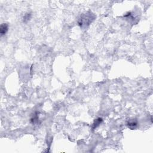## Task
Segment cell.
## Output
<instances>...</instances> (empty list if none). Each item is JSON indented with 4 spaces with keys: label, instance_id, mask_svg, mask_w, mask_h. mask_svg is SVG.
I'll list each match as a JSON object with an SVG mask.
<instances>
[{
    "label": "cell",
    "instance_id": "5",
    "mask_svg": "<svg viewBox=\"0 0 153 153\" xmlns=\"http://www.w3.org/2000/svg\"><path fill=\"white\" fill-rule=\"evenodd\" d=\"M31 121L32 123L35 124L36 123H38V114H34V115H33V116L32 117V118H31Z\"/></svg>",
    "mask_w": 153,
    "mask_h": 153
},
{
    "label": "cell",
    "instance_id": "2",
    "mask_svg": "<svg viewBox=\"0 0 153 153\" xmlns=\"http://www.w3.org/2000/svg\"><path fill=\"white\" fill-rule=\"evenodd\" d=\"M8 29H9V26L7 24H1V27H0V34H1V36L5 35L8 31Z\"/></svg>",
    "mask_w": 153,
    "mask_h": 153
},
{
    "label": "cell",
    "instance_id": "3",
    "mask_svg": "<svg viewBox=\"0 0 153 153\" xmlns=\"http://www.w3.org/2000/svg\"><path fill=\"white\" fill-rule=\"evenodd\" d=\"M127 124H128V127H129V128H130L131 129H134L136 126H137L138 123L136 119H132L129 120V121H128Z\"/></svg>",
    "mask_w": 153,
    "mask_h": 153
},
{
    "label": "cell",
    "instance_id": "4",
    "mask_svg": "<svg viewBox=\"0 0 153 153\" xmlns=\"http://www.w3.org/2000/svg\"><path fill=\"white\" fill-rule=\"evenodd\" d=\"M102 119L101 118H97V119H96L92 125V129H95L96 128H98V127L100 125L101 123H102Z\"/></svg>",
    "mask_w": 153,
    "mask_h": 153
},
{
    "label": "cell",
    "instance_id": "6",
    "mask_svg": "<svg viewBox=\"0 0 153 153\" xmlns=\"http://www.w3.org/2000/svg\"><path fill=\"white\" fill-rule=\"evenodd\" d=\"M31 14H30V13H27V14H26L25 15L24 17V22L26 23L28 21H29V20H30V19H31Z\"/></svg>",
    "mask_w": 153,
    "mask_h": 153
},
{
    "label": "cell",
    "instance_id": "1",
    "mask_svg": "<svg viewBox=\"0 0 153 153\" xmlns=\"http://www.w3.org/2000/svg\"><path fill=\"white\" fill-rule=\"evenodd\" d=\"M95 16L91 13H86V14H83L81 15L80 18L79 19L78 24L83 27V26L89 25L94 20Z\"/></svg>",
    "mask_w": 153,
    "mask_h": 153
}]
</instances>
